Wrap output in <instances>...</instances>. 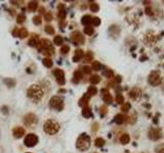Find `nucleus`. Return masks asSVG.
Returning a JSON list of instances; mask_svg holds the SVG:
<instances>
[{"instance_id": "4468645a", "label": "nucleus", "mask_w": 164, "mask_h": 153, "mask_svg": "<svg viewBox=\"0 0 164 153\" xmlns=\"http://www.w3.org/2000/svg\"><path fill=\"white\" fill-rule=\"evenodd\" d=\"M12 135H13V137H16V139L22 138L25 135V129H23L22 126H16V128L12 130Z\"/></svg>"}, {"instance_id": "4be33fe9", "label": "nucleus", "mask_w": 164, "mask_h": 153, "mask_svg": "<svg viewBox=\"0 0 164 153\" xmlns=\"http://www.w3.org/2000/svg\"><path fill=\"white\" fill-rule=\"evenodd\" d=\"M28 31H27V29L25 28H22L18 30V37L20 39H25L26 37H28Z\"/></svg>"}, {"instance_id": "09e8293b", "label": "nucleus", "mask_w": 164, "mask_h": 153, "mask_svg": "<svg viewBox=\"0 0 164 153\" xmlns=\"http://www.w3.org/2000/svg\"><path fill=\"white\" fill-rule=\"evenodd\" d=\"M114 81H115V83L120 84L121 81H122V78H121L120 75H116V77H115V79H114Z\"/></svg>"}, {"instance_id": "7ed1b4c3", "label": "nucleus", "mask_w": 164, "mask_h": 153, "mask_svg": "<svg viewBox=\"0 0 164 153\" xmlns=\"http://www.w3.org/2000/svg\"><path fill=\"white\" fill-rule=\"evenodd\" d=\"M59 124L54 119H47L43 124V130L46 134L48 135H54L59 131Z\"/></svg>"}, {"instance_id": "37998d69", "label": "nucleus", "mask_w": 164, "mask_h": 153, "mask_svg": "<svg viewBox=\"0 0 164 153\" xmlns=\"http://www.w3.org/2000/svg\"><path fill=\"white\" fill-rule=\"evenodd\" d=\"M92 58H93V53H92L91 51H88V52L86 53V56H85L86 61H91Z\"/></svg>"}, {"instance_id": "58836bf2", "label": "nucleus", "mask_w": 164, "mask_h": 153, "mask_svg": "<svg viewBox=\"0 0 164 153\" xmlns=\"http://www.w3.org/2000/svg\"><path fill=\"white\" fill-rule=\"evenodd\" d=\"M16 20H18V24H22V22H24L25 20H26V15H25L24 13H20L18 15V18H16Z\"/></svg>"}, {"instance_id": "9b49d317", "label": "nucleus", "mask_w": 164, "mask_h": 153, "mask_svg": "<svg viewBox=\"0 0 164 153\" xmlns=\"http://www.w3.org/2000/svg\"><path fill=\"white\" fill-rule=\"evenodd\" d=\"M71 40L75 45L84 44V42H85V39H84L83 35L79 32H74L71 36Z\"/></svg>"}, {"instance_id": "79ce46f5", "label": "nucleus", "mask_w": 164, "mask_h": 153, "mask_svg": "<svg viewBox=\"0 0 164 153\" xmlns=\"http://www.w3.org/2000/svg\"><path fill=\"white\" fill-rule=\"evenodd\" d=\"M93 26L98 27L100 24V17H92V22H91Z\"/></svg>"}, {"instance_id": "c85d7f7f", "label": "nucleus", "mask_w": 164, "mask_h": 153, "mask_svg": "<svg viewBox=\"0 0 164 153\" xmlns=\"http://www.w3.org/2000/svg\"><path fill=\"white\" fill-rule=\"evenodd\" d=\"M28 44H29V46H31V47H35L36 45H38V40H37L36 36L31 37L30 40H29V42H28Z\"/></svg>"}, {"instance_id": "2eb2a0df", "label": "nucleus", "mask_w": 164, "mask_h": 153, "mask_svg": "<svg viewBox=\"0 0 164 153\" xmlns=\"http://www.w3.org/2000/svg\"><path fill=\"white\" fill-rule=\"evenodd\" d=\"M89 99H90V96L87 95V94H84V95L80 98L78 104H79V106H81V107H83V108L86 107L87 104H88V101H89Z\"/></svg>"}, {"instance_id": "b1692460", "label": "nucleus", "mask_w": 164, "mask_h": 153, "mask_svg": "<svg viewBox=\"0 0 164 153\" xmlns=\"http://www.w3.org/2000/svg\"><path fill=\"white\" fill-rule=\"evenodd\" d=\"M96 93H98V89H96V87L95 86H90L89 88H88V90H87V95H89L90 97L91 96H94V95H96Z\"/></svg>"}, {"instance_id": "a878e982", "label": "nucleus", "mask_w": 164, "mask_h": 153, "mask_svg": "<svg viewBox=\"0 0 164 153\" xmlns=\"http://www.w3.org/2000/svg\"><path fill=\"white\" fill-rule=\"evenodd\" d=\"M102 75H104L106 78H108V79H111V78L114 77V73H113V71H112V69H110V68L104 69V71H102Z\"/></svg>"}, {"instance_id": "9d476101", "label": "nucleus", "mask_w": 164, "mask_h": 153, "mask_svg": "<svg viewBox=\"0 0 164 153\" xmlns=\"http://www.w3.org/2000/svg\"><path fill=\"white\" fill-rule=\"evenodd\" d=\"M53 75L55 77V80L59 84V85H64L66 83V79H65V73H64L63 69H59V68H55L53 69Z\"/></svg>"}, {"instance_id": "4c0bfd02", "label": "nucleus", "mask_w": 164, "mask_h": 153, "mask_svg": "<svg viewBox=\"0 0 164 153\" xmlns=\"http://www.w3.org/2000/svg\"><path fill=\"white\" fill-rule=\"evenodd\" d=\"M44 31L47 33V34H49V35H53V34H54V29H53L51 26H46L44 28Z\"/></svg>"}, {"instance_id": "e433bc0d", "label": "nucleus", "mask_w": 164, "mask_h": 153, "mask_svg": "<svg viewBox=\"0 0 164 153\" xmlns=\"http://www.w3.org/2000/svg\"><path fill=\"white\" fill-rule=\"evenodd\" d=\"M53 42H54L55 45H62L63 44V37L61 36H55L54 39H53Z\"/></svg>"}, {"instance_id": "5fc2aeb1", "label": "nucleus", "mask_w": 164, "mask_h": 153, "mask_svg": "<svg viewBox=\"0 0 164 153\" xmlns=\"http://www.w3.org/2000/svg\"><path fill=\"white\" fill-rule=\"evenodd\" d=\"M162 90H163V92H164V86H163V88H162Z\"/></svg>"}, {"instance_id": "a211bd4d", "label": "nucleus", "mask_w": 164, "mask_h": 153, "mask_svg": "<svg viewBox=\"0 0 164 153\" xmlns=\"http://www.w3.org/2000/svg\"><path fill=\"white\" fill-rule=\"evenodd\" d=\"M125 120H126V116L123 115V114H121V113L117 114V115L114 117V122H116L117 124H122L123 122H125Z\"/></svg>"}, {"instance_id": "603ef678", "label": "nucleus", "mask_w": 164, "mask_h": 153, "mask_svg": "<svg viewBox=\"0 0 164 153\" xmlns=\"http://www.w3.org/2000/svg\"><path fill=\"white\" fill-rule=\"evenodd\" d=\"M18 29H14L13 32H12V35L16 37H18Z\"/></svg>"}, {"instance_id": "72a5a7b5", "label": "nucleus", "mask_w": 164, "mask_h": 153, "mask_svg": "<svg viewBox=\"0 0 164 153\" xmlns=\"http://www.w3.org/2000/svg\"><path fill=\"white\" fill-rule=\"evenodd\" d=\"M155 153H164V143H160L155 147Z\"/></svg>"}, {"instance_id": "a19ab883", "label": "nucleus", "mask_w": 164, "mask_h": 153, "mask_svg": "<svg viewBox=\"0 0 164 153\" xmlns=\"http://www.w3.org/2000/svg\"><path fill=\"white\" fill-rule=\"evenodd\" d=\"M116 101H117V103H119V104H123V103H124V98H123V96L121 95V94H117Z\"/></svg>"}, {"instance_id": "ddd939ff", "label": "nucleus", "mask_w": 164, "mask_h": 153, "mask_svg": "<svg viewBox=\"0 0 164 153\" xmlns=\"http://www.w3.org/2000/svg\"><path fill=\"white\" fill-rule=\"evenodd\" d=\"M100 93H102V100L106 102L107 104H111L113 102V98L112 95L110 94V92L108 91L107 89H102L100 90Z\"/></svg>"}, {"instance_id": "423d86ee", "label": "nucleus", "mask_w": 164, "mask_h": 153, "mask_svg": "<svg viewBox=\"0 0 164 153\" xmlns=\"http://www.w3.org/2000/svg\"><path fill=\"white\" fill-rule=\"evenodd\" d=\"M49 105L52 109H55L57 111H62L64 109V99L61 96H53L49 101Z\"/></svg>"}, {"instance_id": "de8ad7c7", "label": "nucleus", "mask_w": 164, "mask_h": 153, "mask_svg": "<svg viewBox=\"0 0 164 153\" xmlns=\"http://www.w3.org/2000/svg\"><path fill=\"white\" fill-rule=\"evenodd\" d=\"M136 122V114L133 113V116H130V119H129V122L130 124H134Z\"/></svg>"}, {"instance_id": "5701e85b", "label": "nucleus", "mask_w": 164, "mask_h": 153, "mask_svg": "<svg viewBox=\"0 0 164 153\" xmlns=\"http://www.w3.org/2000/svg\"><path fill=\"white\" fill-rule=\"evenodd\" d=\"M65 16H66V10H65V8H64V5L59 4V20H64Z\"/></svg>"}, {"instance_id": "cd10ccee", "label": "nucleus", "mask_w": 164, "mask_h": 153, "mask_svg": "<svg viewBox=\"0 0 164 153\" xmlns=\"http://www.w3.org/2000/svg\"><path fill=\"white\" fill-rule=\"evenodd\" d=\"M4 84H5L7 87H9V88H12V87H14L16 86V81L14 80H12V79H4Z\"/></svg>"}, {"instance_id": "4d7b16f0", "label": "nucleus", "mask_w": 164, "mask_h": 153, "mask_svg": "<svg viewBox=\"0 0 164 153\" xmlns=\"http://www.w3.org/2000/svg\"><path fill=\"white\" fill-rule=\"evenodd\" d=\"M143 153H146V152H143Z\"/></svg>"}, {"instance_id": "f3484780", "label": "nucleus", "mask_w": 164, "mask_h": 153, "mask_svg": "<svg viewBox=\"0 0 164 153\" xmlns=\"http://www.w3.org/2000/svg\"><path fill=\"white\" fill-rule=\"evenodd\" d=\"M119 141H120V143L122 145H126V144H128V143L130 142V137H129V135L127 134V133H124V134H122L120 136Z\"/></svg>"}, {"instance_id": "1a4fd4ad", "label": "nucleus", "mask_w": 164, "mask_h": 153, "mask_svg": "<svg viewBox=\"0 0 164 153\" xmlns=\"http://www.w3.org/2000/svg\"><path fill=\"white\" fill-rule=\"evenodd\" d=\"M38 122V118L34 113H28L24 117V124L28 126H35Z\"/></svg>"}, {"instance_id": "c03bdc74", "label": "nucleus", "mask_w": 164, "mask_h": 153, "mask_svg": "<svg viewBox=\"0 0 164 153\" xmlns=\"http://www.w3.org/2000/svg\"><path fill=\"white\" fill-rule=\"evenodd\" d=\"M33 22H34V24H41V16L39 15H36L33 17Z\"/></svg>"}, {"instance_id": "473e14b6", "label": "nucleus", "mask_w": 164, "mask_h": 153, "mask_svg": "<svg viewBox=\"0 0 164 153\" xmlns=\"http://www.w3.org/2000/svg\"><path fill=\"white\" fill-rule=\"evenodd\" d=\"M92 68L94 71H100L102 68V64L100 62V61H93L92 62Z\"/></svg>"}, {"instance_id": "20e7f679", "label": "nucleus", "mask_w": 164, "mask_h": 153, "mask_svg": "<svg viewBox=\"0 0 164 153\" xmlns=\"http://www.w3.org/2000/svg\"><path fill=\"white\" fill-rule=\"evenodd\" d=\"M148 83L153 87L160 86L163 83V78L159 71H152L148 75Z\"/></svg>"}, {"instance_id": "7c9ffc66", "label": "nucleus", "mask_w": 164, "mask_h": 153, "mask_svg": "<svg viewBox=\"0 0 164 153\" xmlns=\"http://www.w3.org/2000/svg\"><path fill=\"white\" fill-rule=\"evenodd\" d=\"M42 62H43V65H44V66H46V67H51V66H52V64H53V61L51 60L50 58H47V57H45V58L43 59Z\"/></svg>"}, {"instance_id": "3c124183", "label": "nucleus", "mask_w": 164, "mask_h": 153, "mask_svg": "<svg viewBox=\"0 0 164 153\" xmlns=\"http://www.w3.org/2000/svg\"><path fill=\"white\" fill-rule=\"evenodd\" d=\"M146 13L149 14V15H153V10H152L150 7L146 8Z\"/></svg>"}, {"instance_id": "f704fd0d", "label": "nucleus", "mask_w": 164, "mask_h": 153, "mask_svg": "<svg viewBox=\"0 0 164 153\" xmlns=\"http://www.w3.org/2000/svg\"><path fill=\"white\" fill-rule=\"evenodd\" d=\"M94 144L96 147H102L105 145V140L102 138H96L94 141Z\"/></svg>"}, {"instance_id": "dca6fc26", "label": "nucleus", "mask_w": 164, "mask_h": 153, "mask_svg": "<svg viewBox=\"0 0 164 153\" xmlns=\"http://www.w3.org/2000/svg\"><path fill=\"white\" fill-rule=\"evenodd\" d=\"M83 56H84L83 50H82V49H77V50L75 51V54H74V56H73V61L74 62H78V61H79Z\"/></svg>"}, {"instance_id": "ea45409f", "label": "nucleus", "mask_w": 164, "mask_h": 153, "mask_svg": "<svg viewBox=\"0 0 164 153\" xmlns=\"http://www.w3.org/2000/svg\"><path fill=\"white\" fill-rule=\"evenodd\" d=\"M70 51V47L68 45H63V47L61 48V53L62 54H67Z\"/></svg>"}, {"instance_id": "49530a36", "label": "nucleus", "mask_w": 164, "mask_h": 153, "mask_svg": "<svg viewBox=\"0 0 164 153\" xmlns=\"http://www.w3.org/2000/svg\"><path fill=\"white\" fill-rule=\"evenodd\" d=\"M1 112L3 114H5V115H7L8 112H9V111H8V107H7V106H6V105L1 106Z\"/></svg>"}, {"instance_id": "393cba45", "label": "nucleus", "mask_w": 164, "mask_h": 153, "mask_svg": "<svg viewBox=\"0 0 164 153\" xmlns=\"http://www.w3.org/2000/svg\"><path fill=\"white\" fill-rule=\"evenodd\" d=\"M37 7H38V2H36V1H31L30 3L28 4L29 10H30V11H32V12L36 11Z\"/></svg>"}, {"instance_id": "412c9836", "label": "nucleus", "mask_w": 164, "mask_h": 153, "mask_svg": "<svg viewBox=\"0 0 164 153\" xmlns=\"http://www.w3.org/2000/svg\"><path fill=\"white\" fill-rule=\"evenodd\" d=\"M82 115L84 116V117L88 118V117H91L92 116V112H91V109H90L88 106H86V107L83 108V110H82Z\"/></svg>"}, {"instance_id": "aec40b11", "label": "nucleus", "mask_w": 164, "mask_h": 153, "mask_svg": "<svg viewBox=\"0 0 164 153\" xmlns=\"http://www.w3.org/2000/svg\"><path fill=\"white\" fill-rule=\"evenodd\" d=\"M81 79H82L81 71H76L75 73H74V75H73V79H72V82H73L74 84H78Z\"/></svg>"}, {"instance_id": "2f4dec72", "label": "nucleus", "mask_w": 164, "mask_h": 153, "mask_svg": "<svg viewBox=\"0 0 164 153\" xmlns=\"http://www.w3.org/2000/svg\"><path fill=\"white\" fill-rule=\"evenodd\" d=\"M131 108V105L129 102H125V103L122 104V106H121V110H122L123 112H128L129 110H130Z\"/></svg>"}, {"instance_id": "c756f323", "label": "nucleus", "mask_w": 164, "mask_h": 153, "mask_svg": "<svg viewBox=\"0 0 164 153\" xmlns=\"http://www.w3.org/2000/svg\"><path fill=\"white\" fill-rule=\"evenodd\" d=\"M89 8L92 12H98L100 10V5H98L96 2H91L89 5Z\"/></svg>"}, {"instance_id": "6e6d98bb", "label": "nucleus", "mask_w": 164, "mask_h": 153, "mask_svg": "<svg viewBox=\"0 0 164 153\" xmlns=\"http://www.w3.org/2000/svg\"><path fill=\"white\" fill-rule=\"evenodd\" d=\"M27 153H31V152H27Z\"/></svg>"}, {"instance_id": "a18cd8bd", "label": "nucleus", "mask_w": 164, "mask_h": 153, "mask_svg": "<svg viewBox=\"0 0 164 153\" xmlns=\"http://www.w3.org/2000/svg\"><path fill=\"white\" fill-rule=\"evenodd\" d=\"M44 18L46 22H50V20H52V14L50 12H46L44 15Z\"/></svg>"}, {"instance_id": "864d4df0", "label": "nucleus", "mask_w": 164, "mask_h": 153, "mask_svg": "<svg viewBox=\"0 0 164 153\" xmlns=\"http://www.w3.org/2000/svg\"><path fill=\"white\" fill-rule=\"evenodd\" d=\"M59 93H62V92H66V90H62V89H61V90H59Z\"/></svg>"}, {"instance_id": "8fccbe9b", "label": "nucleus", "mask_w": 164, "mask_h": 153, "mask_svg": "<svg viewBox=\"0 0 164 153\" xmlns=\"http://www.w3.org/2000/svg\"><path fill=\"white\" fill-rule=\"evenodd\" d=\"M83 71L85 73H91V68L89 66H83Z\"/></svg>"}, {"instance_id": "f257e3e1", "label": "nucleus", "mask_w": 164, "mask_h": 153, "mask_svg": "<svg viewBox=\"0 0 164 153\" xmlns=\"http://www.w3.org/2000/svg\"><path fill=\"white\" fill-rule=\"evenodd\" d=\"M90 145H91V139L85 133L80 135L76 141V148L80 151H86L87 149H89Z\"/></svg>"}, {"instance_id": "0eeeda50", "label": "nucleus", "mask_w": 164, "mask_h": 153, "mask_svg": "<svg viewBox=\"0 0 164 153\" xmlns=\"http://www.w3.org/2000/svg\"><path fill=\"white\" fill-rule=\"evenodd\" d=\"M162 131L158 126H152L148 132V138L152 141H159L162 138Z\"/></svg>"}, {"instance_id": "6ab92c4d", "label": "nucleus", "mask_w": 164, "mask_h": 153, "mask_svg": "<svg viewBox=\"0 0 164 153\" xmlns=\"http://www.w3.org/2000/svg\"><path fill=\"white\" fill-rule=\"evenodd\" d=\"M81 22H82V24L87 27L88 24H90L92 22V17L89 15V14H85V15L81 18Z\"/></svg>"}, {"instance_id": "39448f33", "label": "nucleus", "mask_w": 164, "mask_h": 153, "mask_svg": "<svg viewBox=\"0 0 164 153\" xmlns=\"http://www.w3.org/2000/svg\"><path fill=\"white\" fill-rule=\"evenodd\" d=\"M39 50L43 53V54H53L54 53V49H53L51 43L49 42V40H46V39H42L39 43Z\"/></svg>"}, {"instance_id": "6e6552de", "label": "nucleus", "mask_w": 164, "mask_h": 153, "mask_svg": "<svg viewBox=\"0 0 164 153\" xmlns=\"http://www.w3.org/2000/svg\"><path fill=\"white\" fill-rule=\"evenodd\" d=\"M38 141H39V139L36 135L35 134H29V135H27L26 138H25L24 144H25V146H27V147H34L37 145Z\"/></svg>"}, {"instance_id": "f8f14e48", "label": "nucleus", "mask_w": 164, "mask_h": 153, "mask_svg": "<svg viewBox=\"0 0 164 153\" xmlns=\"http://www.w3.org/2000/svg\"><path fill=\"white\" fill-rule=\"evenodd\" d=\"M128 96L132 100L137 101V100H139V99H141V90L139 89V88H137V87L132 88V89L129 91Z\"/></svg>"}, {"instance_id": "c9c22d12", "label": "nucleus", "mask_w": 164, "mask_h": 153, "mask_svg": "<svg viewBox=\"0 0 164 153\" xmlns=\"http://www.w3.org/2000/svg\"><path fill=\"white\" fill-rule=\"evenodd\" d=\"M84 33H85L86 35L91 36V35H93V33H94V29L90 26H87V27H85V29H84Z\"/></svg>"}, {"instance_id": "f03ea898", "label": "nucleus", "mask_w": 164, "mask_h": 153, "mask_svg": "<svg viewBox=\"0 0 164 153\" xmlns=\"http://www.w3.org/2000/svg\"><path fill=\"white\" fill-rule=\"evenodd\" d=\"M43 89L41 86L39 85H32L27 91V95L29 98L35 100V101H38L41 98L43 97Z\"/></svg>"}, {"instance_id": "bb28decb", "label": "nucleus", "mask_w": 164, "mask_h": 153, "mask_svg": "<svg viewBox=\"0 0 164 153\" xmlns=\"http://www.w3.org/2000/svg\"><path fill=\"white\" fill-rule=\"evenodd\" d=\"M90 83L91 84H93V85H96V84H98L100 82V75H91L90 77Z\"/></svg>"}]
</instances>
